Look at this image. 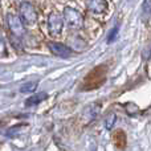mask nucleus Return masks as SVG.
I'll return each instance as SVG.
<instances>
[{
    "mask_svg": "<svg viewBox=\"0 0 151 151\" xmlns=\"http://www.w3.org/2000/svg\"><path fill=\"white\" fill-rule=\"evenodd\" d=\"M86 8L93 15H102L107 11L106 0H86Z\"/></svg>",
    "mask_w": 151,
    "mask_h": 151,
    "instance_id": "6",
    "label": "nucleus"
},
{
    "mask_svg": "<svg viewBox=\"0 0 151 151\" xmlns=\"http://www.w3.org/2000/svg\"><path fill=\"white\" fill-rule=\"evenodd\" d=\"M111 141L115 145V147L119 150H123L126 147V143H127V139H126V134L123 133L122 130H117L114 131V134L111 135Z\"/></svg>",
    "mask_w": 151,
    "mask_h": 151,
    "instance_id": "8",
    "label": "nucleus"
},
{
    "mask_svg": "<svg viewBox=\"0 0 151 151\" xmlns=\"http://www.w3.org/2000/svg\"><path fill=\"white\" fill-rule=\"evenodd\" d=\"M63 25H64V19L60 13H50L48 17V31L52 36H60L61 31H63Z\"/></svg>",
    "mask_w": 151,
    "mask_h": 151,
    "instance_id": "5",
    "label": "nucleus"
},
{
    "mask_svg": "<svg viewBox=\"0 0 151 151\" xmlns=\"http://www.w3.org/2000/svg\"><path fill=\"white\" fill-rule=\"evenodd\" d=\"M7 24L9 27V31L12 33V36H15L16 39H21L24 35V24L21 23L20 17L12 13L7 15Z\"/></svg>",
    "mask_w": 151,
    "mask_h": 151,
    "instance_id": "4",
    "label": "nucleus"
},
{
    "mask_svg": "<svg viewBox=\"0 0 151 151\" xmlns=\"http://www.w3.org/2000/svg\"><path fill=\"white\" fill-rule=\"evenodd\" d=\"M48 47H49L50 52H52L55 56H57V57L66 58V57H69V56L72 55L70 48H68L66 45L61 44V42H55V41L48 42Z\"/></svg>",
    "mask_w": 151,
    "mask_h": 151,
    "instance_id": "7",
    "label": "nucleus"
},
{
    "mask_svg": "<svg viewBox=\"0 0 151 151\" xmlns=\"http://www.w3.org/2000/svg\"><path fill=\"white\" fill-rule=\"evenodd\" d=\"M64 19L69 28L72 29H80L83 24V17L77 9L72 7H66L64 9Z\"/></svg>",
    "mask_w": 151,
    "mask_h": 151,
    "instance_id": "3",
    "label": "nucleus"
},
{
    "mask_svg": "<svg viewBox=\"0 0 151 151\" xmlns=\"http://www.w3.org/2000/svg\"><path fill=\"white\" fill-rule=\"evenodd\" d=\"M7 55V48H5V41L1 36H0V58L4 57Z\"/></svg>",
    "mask_w": 151,
    "mask_h": 151,
    "instance_id": "11",
    "label": "nucleus"
},
{
    "mask_svg": "<svg viewBox=\"0 0 151 151\" xmlns=\"http://www.w3.org/2000/svg\"><path fill=\"white\" fill-rule=\"evenodd\" d=\"M143 13L146 17L150 16V0H145L143 3Z\"/></svg>",
    "mask_w": 151,
    "mask_h": 151,
    "instance_id": "12",
    "label": "nucleus"
},
{
    "mask_svg": "<svg viewBox=\"0 0 151 151\" xmlns=\"http://www.w3.org/2000/svg\"><path fill=\"white\" fill-rule=\"evenodd\" d=\"M48 98V94L47 93H44V91H40V93H36V94H33L32 97H29L28 99L25 101V106H35V105H39V104H41L44 99H47Z\"/></svg>",
    "mask_w": 151,
    "mask_h": 151,
    "instance_id": "9",
    "label": "nucleus"
},
{
    "mask_svg": "<svg viewBox=\"0 0 151 151\" xmlns=\"http://www.w3.org/2000/svg\"><path fill=\"white\" fill-rule=\"evenodd\" d=\"M114 119H115V115L111 114V119H107V121H106V127H107V129H110V127L113 126V122H114Z\"/></svg>",
    "mask_w": 151,
    "mask_h": 151,
    "instance_id": "14",
    "label": "nucleus"
},
{
    "mask_svg": "<svg viewBox=\"0 0 151 151\" xmlns=\"http://www.w3.org/2000/svg\"><path fill=\"white\" fill-rule=\"evenodd\" d=\"M105 66H97L93 70L86 76L85 81H83L82 89L83 90H91V89H97L104 83L105 76H106V70Z\"/></svg>",
    "mask_w": 151,
    "mask_h": 151,
    "instance_id": "1",
    "label": "nucleus"
},
{
    "mask_svg": "<svg viewBox=\"0 0 151 151\" xmlns=\"http://www.w3.org/2000/svg\"><path fill=\"white\" fill-rule=\"evenodd\" d=\"M117 32H118V27H115V28L113 29V32H111V33L109 35V42H110V41H113V40H114V37L117 36Z\"/></svg>",
    "mask_w": 151,
    "mask_h": 151,
    "instance_id": "13",
    "label": "nucleus"
},
{
    "mask_svg": "<svg viewBox=\"0 0 151 151\" xmlns=\"http://www.w3.org/2000/svg\"><path fill=\"white\" fill-rule=\"evenodd\" d=\"M19 12H20V20L23 24H27V25H33V24H36L37 12L31 3L23 1L20 4Z\"/></svg>",
    "mask_w": 151,
    "mask_h": 151,
    "instance_id": "2",
    "label": "nucleus"
},
{
    "mask_svg": "<svg viewBox=\"0 0 151 151\" xmlns=\"http://www.w3.org/2000/svg\"><path fill=\"white\" fill-rule=\"evenodd\" d=\"M37 89V82L36 81H31V82H25L23 86L20 88L21 93H33Z\"/></svg>",
    "mask_w": 151,
    "mask_h": 151,
    "instance_id": "10",
    "label": "nucleus"
}]
</instances>
